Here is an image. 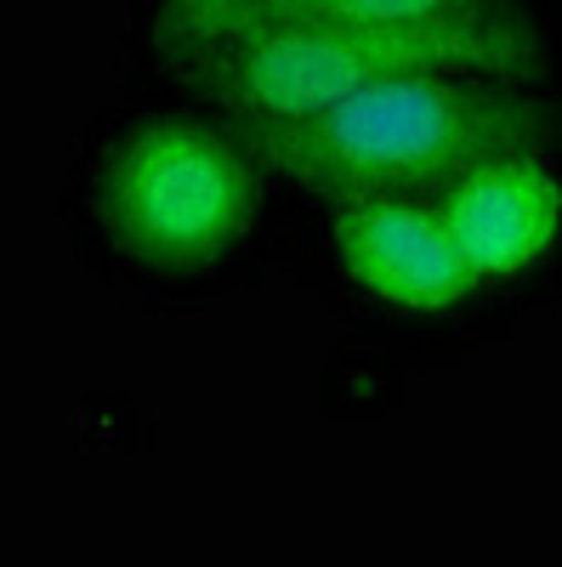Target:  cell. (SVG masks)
<instances>
[{"mask_svg": "<svg viewBox=\"0 0 562 567\" xmlns=\"http://www.w3.org/2000/svg\"><path fill=\"white\" fill-rule=\"evenodd\" d=\"M551 52L545 34L505 7H466L403 23H302V29H251L211 52L171 63L194 91L233 120H302L352 91L392 80H505L534 85Z\"/></svg>", "mask_w": 562, "mask_h": 567, "instance_id": "6da1fadb", "label": "cell"}, {"mask_svg": "<svg viewBox=\"0 0 562 567\" xmlns=\"http://www.w3.org/2000/svg\"><path fill=\"white\" fill-rule=\"evenodd\" d=\"M556 114L505 80H392L302 120L239 125L262 171L330 199L438 194L483 159L545 148Z\"/></svg>", "mask_w": 562, "mask_h": 567, "instance_id": "7a4b0ae2", "label": "cell"}, {"mask_svg": "<svg viewBox=\"0 0 562 567\" xmlns=\"http://www.w3.org/2000/svg\"><path fill=\"white\" fill-rule=\"evenodd\" d=\"M91 210L125 261L187 278L216 267L256 227L262 159L239 131L200 114H154L103 148Z\"/></svg>", "mask_w": 562, "mask_h": 567, "instance_id": "3957f363", "label": "cell"}, {"mask_svg": "<svg viewBox=\"0 0 562 567\" xmlns=\"http://www.w3.org/2000/svg\"><path fill=\"white\" fill-rule=\"evenodd\" d=\"M336 256L358 290L403 312H454L483 290L427 194L336 199Z\"/></svg>", "mask_w": 562, "mask_h": 567, "instance_id": "277c9868", "label": "cell"}, {"mask_svg": "<svg viewBox=\"0 0 562 567\" xmlns=\"http://www.w3.org/2000/svg\"><path fill=\"white\" fill-rule=\"evenodd\" d=\"M432 205L478 284L534 272L562 239V176L540 148H518L460 171L432 194Z\"/></svg>", "mask_w": 562, "mask_h": 567, "instance_id": "5b68a950", "label": "cell"}, {"mask_svg": "<svg viewBox=\"0 0 562 567\" xmlns=\"http://www.w3.org/2000/svg\"><path fill=\"white\" fill-rule=\"evenodd\" d=\"M262 12V0H160L154 7V52L165 63H182L194 52L245 34V23Z\"/></svg>", "mask_w": 562, "mask_h": 567, "instance_id": "8992f818", "label": "cell"}, {"mask_svg": "<svg viewBox=\"0 0 562 567\" xmlns=\"http://www.w3.org/2000/svg\"><path fill=\"white\" fill-rule=\"evenodd\" d=\"M466 7H483V0H262V12L245 23V34L302 29V23H403V18H438Z\"/></svg>", "mask_w": 562, "mask_h": 567, "instance_id": "52a82bcc", "label": "cell"}]
</instances>
